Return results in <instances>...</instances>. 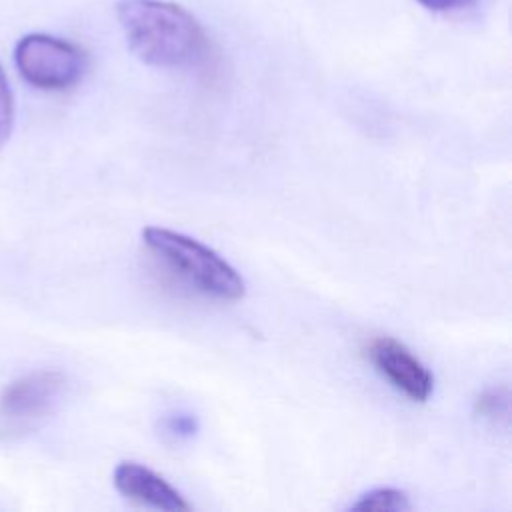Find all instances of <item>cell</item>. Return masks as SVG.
Wrapping results in <instances>:
<instances>
[{"mask_svg": "<svg viewBox=\"0 0 512 512\" xmlns=\"http://www.w3.org/2000/svg\"><path fill=\"white\" fill-rule=\"evenodd\" d=\"M366 358L390 386L414 402H426L434 390L432 372L398 340L390 336L372 338Z\"/></svg>", "mask_w": 512, "mask_h": 512, "instance_id": "cell-5", "label": "cell"}, {"mask_svg": "<svg viewBox=\"0 0 512 512\" xmlns=\"http://www.w3.org/2000/svg\"><path fill=\"white\" fill-rule=\"evenodd\" d=\"M474 412L492 424H508L510 416V392L508 386H492L486 388L474 404Z\"/></svg>", "mask_w": 512, "mask_h": 512, "instance_id": "cell-8", "label": "cell"}, {"mask_svg": "<svg viewBox=\"0 0 512 512\" xmlns=\"http://www.w3.org/2000/svg\"><path fill=\"white\" fill-rule=\"evenodd\" d=\"M350 508L360 512H406L412 508V504L404 490L386 486L362 494Z\"/></svg>", "mask_w": 512, "mask_h": 512, "instance_id": "cell-7", "label": "cell"}, {"mask_svg": "<svg viewBox=\"0 0 512 512\" xmlns=\"http://www.w3.org/2000/svg\"><path fill=\"white\" fill-rule=\"evenodd\" d=\"M142 240L164 268L196 292L228 302L244 298V278L202 242L160 226L144 228Z\"/></svg>", "mask_w": 512, "mask_h": 512, "instance_id": "cell-2", "label": "cell"}, {"mask_svg": "<svg viewBox=\"0 0 512 512\" xmlns=\"http://www.w3.org/2000/svg\"><path fill=\"white\" fill-rule=\"evenodd\" d=\"M196 428H198L196 418L190 414H172V416H166L162 422L164 434H168L176 440L190 438L196 432Z\"/></svg>", "mask_w": 512, "mask_h": 512, "instance_id": "cell-10", "label": "cell"}, {"mask_svg": "<svg viewBox=\"0 0 512 512\" xmlns=\"http://www.w3.org/2000/svg\"><path fill=\"white\" fill-rule=\"evenodd\" d=\"M116 18L130 50L156 68H186L204 60L208 38L202 24L180 4L120 0Z\"/></svg>", "mask_w": 512, "mask_h": 512, "instance_id": "cell-1", "label": "cell"}, {"mask_svg": "<svg viewBox=\"0 0 512 512\" xmlns=\"http://www.w3.org/2000/svg\"><path fill=\"white\" fill-rule=\"evenodd\" d=\"M66 390L58 370H34L12 380L0 394V414L8 422L30 424L54 412Z\"/></svg>", "mask_w": 512, "mask_h": 512, "instance_id": "cell-4", "label": "cell"}, {"mask_svg": "<svg viewBox=\"0 0 512 512\" xmlns=\"http://www.w3.org/2000/svg\"><path fill=\"white\" fill-rule=\"evenodd\" d=\"M18 74L40 90H66L80 82L86 72V52L64 40L42 32L22 36L14 48Z\"/></svg>", "mask_w": 512, "mask_h": 512, "instance_id": "cell-3", "label": "cell"}, {"mask_svg": "<svg viewBox=\"0 0 512 512\" xmlns=\"http://www.w3.org/2000/svg\"><path fill=\"white\" fill-rule=\"evenodd\" d=\"M418 2L432 12H454V10L468 8L474 0H418Z\"/></svg>", "mask_w": 512, "mask_h": 512, "instance_id": "cell-11", "label": "cell"}, {"mask_svg": "<svg viewBox=\"0 0 512 512\" xmlns=\"http://www.w3.org/2000/svg\"><path fill=\"white\" fill-rule=\"evenodd\" d=\"M14 126V98L8 84V78L0 66V148L10 138Z\"/></svg>", "mask_w": 512, "mask_h": 512, "instance_id": "cell-9", "label": "cell"}, {"mask_svg": "<svg viewBox=\"0 0 512 512\" xmlns=\"http://www.w3.org/2000/svg\"><path fill=\"white\" fill-rule=\"evenodd\" d=\"M114 486L124 498L148 508L166 512L190 510V504L172 484L144 464L132 460H124L114 468Z\"/></svg>", "mask_w": 512, "mask_h": 512, "instance_id": "cell-6", "label": "cell"}]
</instances>
